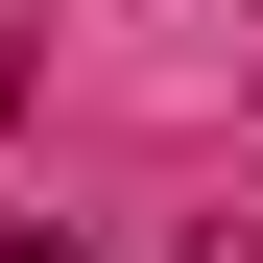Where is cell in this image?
<instances>
[{
    "label": "cell",
    "mask_w": 263,
    "mask_h": 263,
    "mask_svg": "<svg viewBox=\"0 0 263 263\" xmlns=\"http://www.w3.org/2000/svg\"><path fill=\"white\" fill-rule=\"evenodd\" d=\"M192 263H263V215H192Z\"/></svg>",
    "instance_id": "1"
}]
</instances>
